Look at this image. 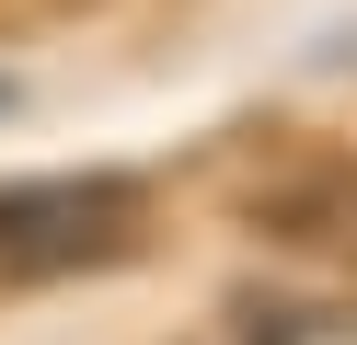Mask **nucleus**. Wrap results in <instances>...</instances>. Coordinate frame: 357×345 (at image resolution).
I'll use <instances>...</instances> for the list:
<instances>
[{
    "label": "nucleus",
    "instance_id": "obj_1",
    "mask_svg": "<svg viewBox=\"0 0 357 345\" xmlns=\"http://www.w3.org/2000/svg\"><path fill=\"white\" fill-rule=\"evenodd\" d=\"M139 242V184L81 173V184H0V288L35 276H81L104 253Z\"/></svg>",
    "mask_w": 357,
    "mask_h": 345
},
{
    "label": "nucleus",
    "instance_id": "obj_2",
    "mask_svg": "<svg viewBox=\"0 0 357 345\" xmlns=\"http://www.w3.org/2000/svg\"><path fill=\"white\" fill-rule=\"evenodd\" d=\"M254 345H357V311L300 299V311H254Z\"/></svg>",
    "mask_w": 357,
    "mask_h": 345
},
{
    "label": "nucleus",
    "instance_id": "obj_3",
    "mask_svg": "<svg viewBox=\"0 0 357 345\" xmlns=\"http://www.w3.org/2000/svg\"><path fill=\"white\" fill-rule=\"evenodd\" d=\"M0 104H12V81H0Z\"/></svg>",
    "mask_w": 357,
    "mask_h": 345
}]
</instances>
